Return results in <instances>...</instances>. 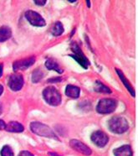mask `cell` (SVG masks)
<instances>
[{
    "label": "cell",
    "instance_id": "8992f818",
    "mask_svg": "<svg viewBox=\"0 0 138 156\" xmlns=\"http://www.w3.org/2000/svg\"><path fill=\"white\" fill-rule=\"evenodd\" d=\"M25 18L27 20L34 26H38V27H42L46 24V22L44 19L40 14L33 10H28L25 13Z\"/></svg>",
    "mask_w": 138,
    "mask_h": 156
},
{
    "label": "cell",
    "instance_id": "484cf974",
    "mask_svg": "<svg viewBox=\"0 0 138 156\" xmlns=\"http://www.w3.org/2000/svg\"><path fill=\"white\" fill-rule=\"evenodd\" d=\"M3 92H4V87H3V86L0 85V96L2 95Z\"/></svg>",
    "mask_w": 138,
    "mask_h": 156
},
{
    "label": "cell",
    "instance_id": "7a4b0ae2",
    "mask_svg": "<svg viewBox=\"0 0 138 156\" xmlns=\"http://www.w3.org/2000/svg\"><path fill=\"white\" fill-rule=\"evenodd\" d=\"M108 127L112 133L121 134L127 131L129 124L127 120L125 118L121 116H116L109 120Z\"/></svg>",
    "mask_w": 138,
    "mask_h": 156
},
{
    "label": "cell",
    "instance_id": "6da1fadb",
    "mask_svg": "<svg viewBox=\"0 0 138 156\" xmlns=\"http://www.w3.org/2000/svg\"><path fill=\"white\" fill-rule=\"evenodd\" d=\"M30 130L32 132L41 137L59 140L58 137L52 129L46 124L40 122H32L30 124Z\"/></svg>",
    "mask_w": 138,
    "mask_h": 156
},
{
    "label": "cell",
    "instance_id": "d6986e66",
    "mask_svg": "<svg viewBox=\"0 0 138 156\" xmlns=\"http://www.w3.org/2000/svg\"><path fill=\"white\" fill-rule=\"evenodd\" d=\"M43 77H44V72L41 71L40 69H36L32 74V82L34 83H37Z\"/></svg>",
    "mask_w": 138,
    "mask_h": 156
},
{
    "label": "cell",
    "instance_id": "7c38bea8",
    "mask_svg": "<svg viewBox=\"0 0 138 156\" xmlns=\"http://www.w3.org/2000/svg\"><path fill=\"white\" fill-rule=\"evenodd\" d=\"M5 129L7 130L8 132H12V133H21L23 132L24 130V126L22 125L21 123L18 122H9L8 124H6Z\"/></svg>",
    "mask_w": 138,
    "mask_h": 156
},
{
    "label": "cell",
    "instance_id": "f546056e",
    "mask_svg": "<svg viewBox=\"0 0 138 156\" xmlns=\"http://www.w3.org/2000/svg\"><path fill=\"white\" fill-rule=\"evenodd\" d=\"M1 113H2V106L0 104V115H1Z\"/></svg>",
    "mask_w": 138,
    "mask_h": 156
},
{
    "label": "cell",
    "instance_id": "4316f807",
    "mask_svg": "<svg viewBox=\"0 0 138 156\" xmlns=\"http://www.w3.org/2000/svg\"><path fill=\"white\" fill-rule=\"evenodd\" d=\"M49 154H50V155H54V156H58L57 154H54V153H49Z\"/></svg>",
    "mask_w": 138,
    "mask_h": 156
},
{
    "label": "cell",
    "instance_id": "ffe728a7",
    "mask_svg": "<svg viewBox=\"0 0 138 156\" xmlns=\"http://www.w3.org/2000/svg\"><path fill=\"white\" fill-rule=\"evenodd\" d=\"M0 154H1V156H14L13 149L9 145H4L2 148Z\"/></svg>",
    "mask_w": 138,
    "mask_h": 156
},
{
    "label": "cell",
    "instance_id": "4fadbf2b",
    "mask_svg": "<svg viewBox=\"0 0 138 156\" xmlns=\"http://www.w3.org/2000/svg\"><path fill=\"white\" fill-rule=\"evenodd\" d=\"M81 93V89L76 86L68 85L65 89V94L69 98H78L80 97Z\"/></svg>",
    "mask_w": 138,
    "mask_h": 156
},
{
    "label": "cell",
    "instance_id": "30bf717a",
    "mask_svg": "<svg viewBox=\"0 0 138 156\" xmlns=\"http://www.w3.org/2000/svg\"><path fill=\"white\" fill-rule=\"evenodd\" d=\"M34 61H35L34 57H29L27 59H24V60H20V61H14V65H13L14 71H17L27 70L28 68L30 67L31 66L34 64Z\"/></svg>",
    "mask_w": 138,
    "mask_h": 156
},
{
    "label": "cell",
    "instance_id": "9c48e42d",
    "mask_svg": "<svg viewBox=\"0 0 138 156\" xmlns=\"http://www.w3.org/2000/svg\"><path fill=\"white\" fill-rule=\"evenodd\" d=\"M70 146L73 149L80 152L81 154H83L85 155L89 156L92 154L91 149L86 144H85L84 143H82L77 139H71L70 141Z\"/></svg>",
    "mask_w": 138,
    "mask_h": 156
},
{
    "label": "cell",
    "instance_id": "ba28073f",
    "mask_svg": "<svg viewBox=\"0 0 138 156\" xmlns=\"http://www.w3.org/2000/svg\"><path fill=\"white\" fill-rule=\"evenodd\" d=\"M24 86V78L20 74L11 75L9 79V87L12 91H19Z\"/></svg>",
    "mask_w": 138,
    "mask_h": 156
},
{
    "label": "cell",
    "instance_id": "277c9868",
    "mask_svg": "<svg viewBox=\"0 0 138 156\" xmlns=\"http://www.w3.org/2000/svg\"><path fill=\"white\" fill-rule=\"evenodd\" d=\"M117 107V101L112 98H103L100 100L96 106V111L101 114H108L115 111Z\"/></svg>",
    "mask_w": 138,
    "mask_h": 156
},
{
    "label": "cell",
    "instance_id": "cb8c5ba5",
    "mask_svg": "<svg viewBox=\"0 0 138 156\" xmlns=\"http://www.w3.org/2000/svg\"><path fill=\"white\" fill-rule=\"evenodd\" d=\"M5 127H6V123L4 122V120L0 119V130L5 129Z\"/></svg>",
    "mask_w": 138,
    "mask_h": 156
},
{
    "label": "cell",
    "instance_id": "603a6c76",
    "mask_svg": "<svg viewBox=\"0 0 138 156\" xmlns=\"http://www.w3.org/2000/svg\"><path fill=\"white\" fill-rule=\"evenodd\" d=\"M46 0H35L34 1V3L35 4H37V5H40V6H43L44 4H46Z\"/></svg>",
    "mask_w": 138,
    "mask_h": 156
},
{
    "label": "cell",
    "instance_id": "9a60e30c",
    "mask_svg": "<svg viewBox=\"0 0 138 156\" xmlns=\"http://www.w3.org/2000/svg\"><path fill=\"white\" fill-rule=\"evenodd\" d=\"M45 66L49 70H54V71H57L58 73H62L63 72V69L60 66V65H59L57 61L53 58L48 59L46 62H45Z\"/></svg>",
    "mask_w": 138,
    "mask_h": 156
},
{
    "label": "cell",
    "instance_id": "52a82bcc",
    "mask_svg": "<svg viewBox=\"0 0 138 156\" xmlns=\"http://www.w3.org/2000/svg\"><path fill=\"white\" fill-rule=\"evenodd\" d=\"M91 141L94 143L95 145H97L100 148L105 147L107 144L108 140H109L107 134L103 132V131H101V130H97V131L91 134Z\"/></svg>",
    "mask_w": 138,
    "mask_h": 156
},
{
    "label": "cell",
    "instance_id": "d4e9b609",
    "mask_svg": "<svg viewBox=\"0 0 138 156\" xmlns=\"http://www.w3.org/2000/svg\"><path fill=\"white\" fill-rule=\"evenodd\" d=\"M3 71H4V65L0 64V77L3 75Z\"/></svg>",
    "mask_w": 138,
    "mask_h": 156
},
{
    "label": "cell",
    "instance_id": "7402d4cb",
    "mask_svg": "<svg viewBox=\"0 0 138 156\" xmlns=\"http://www.w3.org/2000/svg\"><path fill=\"white\" fill-rule=\"evenodd\" d=\"M61 77H54V78H51V79H49L48 80V82L50 83H52V82H61Z\"/></svg>",
    "mask_w": 138,
    "mask_h": 156
},
{
    "label": "cell",
    "instance_id": "5bb4252c",
    "mask_svg": "<svg viewBox=\"0 0 138 156\" xmlns=\"http://www.w3.org/2000/svg\"><path fill=\"white\" fill-rule=\"evenodd\" d=\"M115 156H132V150L130 145H123L114 149Z\"/></svg>",
    "mask_w": 138,
    "mask_h": 156
},
{
    "label": "cell",
    "instance_id": "2e32d148",
    "mask_svg": "<svg viewBox=\"0 0 138 156\" xmlns=\"http://www.w3.org/2000/svg\"><path fill=\"white\" fill-rule=\"evenodd\" d=\"M12 36V30L8 26L0 27V43L8 41Z\"/></svg>",
    "mask_w": 138,
    "mask_h": 156
},
{
    "label": "cell",
    "instance_id": "ac0fdd59",
    "mask_svg": "<svg viewBox=\"0 0 138 156\" xmlns=\"http://www.w3.org/2000/svg\"><path fill=\"white\" fill-rule=\"evenodd\" d=\"M64 32V27H63V24H61L60 21H57L55 24H54V27L52 28V30L51 33L54 36H59L60 34H63Z\"/></svg>",
    "mask_w": 138,
    "mask_h": 156
},
{
    "label": "cell",
    "instance_id": "e0dca14e",
    "mask_svg": "<svg viewBox=\"0 0 138 156\" xmlns=\"http://www.w3.org/2000/svg\"><path fill=\"white\" fill-rule=\"evenodd\" d=\"M94 89L95 92H101V93H111V90L108 87L104 85L100 81H95L94 84Z\"/></svg>",
    "mask_w": 138,
    "mask_h": 156
},
{
    "label": "cell",
    "instance_id": "44dd1931",
    "mask_svg": "<svg viewBox=\"0 0 138 156\" xmlns=\"http://www.w3.org/2000/svg\"><path fill=\"white\" fill-rule=\"evenodd\" d=\"M18 156H34L31 152L29 151H21Z\"/></svg>",
    "mask_w": 138,
    "mask_h": 156
},
{
    "label": "cell",
    "instance_id": "8fae6325",
    "mask_svg": "<svg viewBox=\"0 0 138 156\" xmlns=\"http://www.w3.org/2000/svg\"><path fill=\"white\" fill-rule=\"evenodd\" d=\"M116 73L118 74V76H119V77H120V79L121 80V82H122V83L124 84V86L126 87V89L128 90V92H130L131 94V96L132 97H135V90L134 88L132 87V86L131 85V83L129 82V81H128L127 79L126 78V76H125V75L123 74V72L120 70V69H116Z\"/></svg>",
    "mask_w": 138,
    "mask_h": 156
},
{
    "label": "cell",
    "instance_id": "3957f363",
    "mask_svg": "<svg viewBox=\"0 0 138 156\" xmlns=\"http://www.w3.org/2000/svg\"><path fill=\"white\" fill-rule=\"evenodd\" d=\"M43 98L45 102L51 106H58L61 102L60 93L54 87H49L44 89L43 91Z\"/></svg>",
    "mask_w": 138,
    "mask_h": 156
},
{
    "label": "cell",
    "instance_id": "5b68a950",
    "mask_svg": "<svg viewBox=\"0 0 138 156\" xmlns=\"http://www.w3.org/2000/svg\"><path fill=\"white\" fill-rule=\"evenodd\" d=\"M71 50L74 52V54L71 55V57L74 59L76 62H78L84 69H85V70L88 69V66H90L91 63L86 58V56L85 55L84 53L81 51V48L79 47V45L75 42L72 43V44H71Z\"/></svg>",
    "mask_w": 138,
    "mask_h": 156
},
{
    "label": "cell",
    "instance_id": "f1b7e54d",
    "mask_svg": "<svg viewBox=\"0 0 138 156\" xmlns=\"http://www.w3.org/2000/svg\"><path fill=\"white\" fill-rule=\"evenodd\" d=\"M68 2H71V3H74V2H76L75 0H69Z\"/></svg>",
    "mask_w": 138,
    "mask_h": 156
},
{
    "label": "cell",
    "instance_id": "83f0119b",
    "mask_svg": "<svg viewBox=\"0 0 138 156\" xmlns=\"http://www.w3.org/2000/svg\"><path fill=\"white\" fill-rule=\"evenodd\" d=\"M86 2H87L88 7H90V6H91V3H90V1H86Z\"/></svg>",
    "mask_w": 138,
    "mask_h": 156
}]
</instances>
